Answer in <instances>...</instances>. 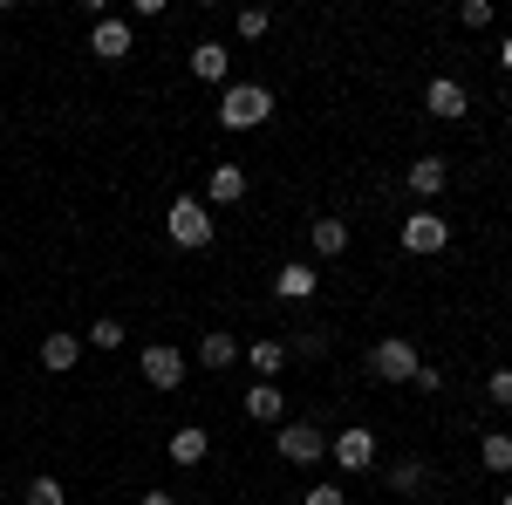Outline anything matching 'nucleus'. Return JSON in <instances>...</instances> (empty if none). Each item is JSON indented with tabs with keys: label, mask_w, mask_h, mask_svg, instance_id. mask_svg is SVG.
I'll list each match as a JSON object with an SVG mask.
<instances>
[{
	"label": "nucleus",
	"mask_w": 512,
	"mask_h": 505,
	"mask_svg": "<svg viewBox=\"0 0 512 505\" xmlns=\"http://www.w3.org/2000/svg\"><path fill=\"white\" fill-rule=\"evenodd\" d=\"M137 505H178V499H171V492H144Z\"/></svg>",
	"instance_id": "29"
},
{
	"label": "nucleus",
	"mask_w": 512,
	"mask_h": 505,
	"mask_svg": "<svg viewBox=\"0 0 512 505\" xmlns=\"http://www.w3.org/2000/svg\"><path fill=\"white\" fill-rule=\"evenodd\" d=\"M21 505H69V492H62V478H28V492H21Z\"/></svg>",
	"instance_id": "21"
},
{
	"label": "nucleus",
	"mask_w": 512,
	"mask_h": 505,
	"mask_svg": "<svg viewBox=\"0 0 512 505\" xmlns=\"http://www.w3.org/2000/svg\"><path fill=\"white\" fill-rule=\"evenodd\" d=\"M315 287H321V273L308 267V260H287V267L274 273V294H280V301H315Z\"/></svg>",
	"instance_id": "11"
},
{
	"label": "nucleus",
	"mask_w": 512,
	"mask_h": 505,
	"mask_svg": "<svg viewBox=\"0 0 512 505\" xmlns=\"http://www.w3.org/2000/svg\"><path fill=\"white\" fill-rule=\"evenodd\" d=\"M205 451H212V430H198V424L171 430V444H164V458H171L178 471H198V465H205Z\"/></svg>",
	"instance_id": "10"
},
{
	"label": "nucleus",
	"mask_w": 512,
	"mask_h": 505,
	"mask_svg": "<svg viewBox=\"0 0 512 505\" xmlns=\"http://www.w3.org/2000/svg\"><path fill=\"white\" fill-rule=\"evenodd\" d=\"M390 485H396V492H417V485H424V465H417V458H410V465H396Z\"/></svg>",
	"instance_id": "25"
},
{
	"label": "nucleus",
	"mask_w": 512,
	"mask_h": 505,
	"mask_svg": "<svg viewBox=\"0 0 512 505\" xmlns=\"http://www.w3.org/2000/svg\"><path fill=\"white\" fill-rule=\"evenodd\" d=\"M267 117H274V89L267 82H226L219 89V123L226 130H260Z\"/></svg>",
	"instance_id": "1"
},
{
	"label": "nucleus",
	"mask_w": 512,
	"mask_h": 505,
	"mask_svg": "<svg viewBox=\"0 0 512 505\" xmlns=\"http://www.w3.org/2000/svg\"><path fill=\"white\" fill-rule=\"evenodd\" d=\"M321 349H328V342H321L315 328H308V335H294V355H308V362H315V355H321Z\"/></svg>",
	"instance_id": "28"
},
{
	"label": "nucleus",
	"mask_w": 512,
	"mask_h": 505,
	"mask_svg": "<svg viewBox=\"0 0 512 505\" xmlns=\"http://www.w3.org/2000/svg\"><path fill=\"white\" fill-rule=\"evenodd\" d=\"M137 48V35H130V21L123 14H103L96 28H89V55H103V62H123Z\"/></svg>",
	"instance_id": "8"
},
{
	"label": "nucleus",
	"mask_w": 512,
	"mask_h": 505,
	"mask_svg": "<svg viewBox=\"0 0 512 505\" xmlns=\"http://www.w3.org/2000/svg\"><path fill=\"white\" fill-rule=\"evenodd\" d=\"M403 178H410V192H417V198H437L444 185H451V164H444V157H417Z\"/></svg>",
	"instance_id": "16"
},
{
	"label": "nucleus",
	"mask_w": 512,
	"mask_h": 505,
	"mask_svg": "<svg viewBox=\"0 0 512 505\" xmlns=\"http://www.w3.org/2000/svg\"><path fill=\"white\" fill-rule=\"evenodd\" d=\"M76 362H82V335H62V328H55V335L41 342V369H48V376H69Z\"/></svg>",
	"instance_id": "14"
},
{
	"label": "nucleus",
	"mask_w": 512,
	"mask_h": 505,
	"mask_svg": "<svg viewBox=\"0 0 512 505\" xmlns=\"http://www.w3.org/2000/svg\"><path fill=\"white\" fill-rule=\"evenodd\" d=\"M246 417H253V424H287V396H280V383H253L246 389Z\"/></svg>",
	"instance_id": "12"
},
{
	"label": "nucleus",
	"mask_w": 512,
	"mask_h": 505,
	"mask_svg": "<svg viewBox=\"0 0 512 505\" xmlns=\"http://www.w3.org/2000/svg\"><path fill=\"white\" fill-rule=\"evenodd\" d=\"M424 110H431V117H444V123H458L465 110H472V96H465V82H458V76H431V89H424Z\"/></svg>",
	"instance_id": "9"
},
{
	"label": "nucleus",
	"mask_w": 512,
	"mask_h": 505,
	"mask_svg": "<svg viewBox=\"0 0 512 505\" xmlns=\"http://www.w3.org/2000/svg\"><path fill=\"white\" fill-rule=\"evenodd\" d=\"M369 369H376L383 383H417V369H424V362H417L410 342H376V349H369Z\"/></svg>",
	"instance_id": "7"
},
{
	"label": "nucleus",
	"mask_w": 512,
	"mask_h": 505,
	"mask_svg": "<svg viewBox=\"0 0 512 505\" xmlns=\"http://www.w3.org/2000/svg\"><path fill=\"white\" fill-rule=\"evenodd\" d=\"M137 369H144V383L164 389V396H171V389H185V355L171 349V342H151V349L137 355Z\"/></svg>",
	"instance_id": "4"
},
{
	"label": "nucleus",
	"mask_w": 512,
	"mask_h": 505,
	"mask_svg": "<svg viewBox=\"0 0 512 505\" xmlns=\"http://www.w3.org/2000/svg\"><path fill=\"white\" fill-rule=\"evenodd\" d=\"M164 233H171V246L198 253V246H212V239H219V219H212V205H205V198H171Z\"/></svg>",
	"instance_id": "2"
},
{
	"label": "nucleus",
	"mask_w": 512,
	"mask_h": 505,
	"mask_svg": "<svg viewBox=\"0 0 512 505\" xmlns=\"http://www.w3.org/2000/svg\"><path fill=\"white\" fill-rule=\"evenodd\" d=\"M485 389H492V403H506V410H512V369H492V383H485Z\"/></svg>",
	"instance_id": "26"
},
{
	"label": "nucleus",
	"mask_w": 512,
	"mask_h": 505,
	"mask_svg": "<svg viewBox=\"0 0 512 505\" xmlns=\"http://www.w3.org/2000/svg\"><path fill=\"white\" fill-rule=\"evenodd\" d=\"M499 505H512V492H506V499H499Z\"/></svg>",
	"instance_id": "31"
},
{
	"label": "nucleus",
	"mask_w": 512,
	"mask_h": 505,
	"mask_svg": "<svg viewBox=\"0 0 512 505\" xmlns=\"http://www.w3.org/2000/svg\"><path fill=\"white\" fill-rule=\"evenodd\" d=\"M308 246H315L321 260L349 253V219H315V226H308Z\"/></svg>",
	"instance_id": "17"
},
{
	"label": "nucleus",
	"mask_w": 512,
	"mask_h": 505,
	"mask_svg": "<svg viewBox=\"0 0 512 505\" xmlns=\"http://www.w3.org/2000/svg\"><path fill=\"white\" fill-rule=\"evenodd\" d=\"M246 362H253V369H260V376L274 383V376H280V362H287V342H253V349H246Z\"/></svg>",
	"instance_id": "20"
},
{
	"label": "nucleus",
	"mask_w": 512,
	"mask_h": 505,
	"mask_svg": "<svg viewBox=\"0 0 512 505\" xmlns=\"http://www.w3.org/2000/svg\"><path fill=\"white\" fill-rule=\"evenodd\" d=\"M89 349H123V321H89Z\"/></svg>",
	"instance_id": "22"
},
{
	"label": "nucleus",
	"mask_w": 512,
	"mask_h": 505,
	"mask_svg": "<svg viewBox=\"0 0 512 505\" xmlns=\"http://www.w3.org/2000/svg\"><path fill=\"white\" fill-rule=\"evenodd\" d=\"M328 458H335L342 471H369V465H376V430L349 424L342 437H328Z\"/></svg>",
	"instance_id": "6"
},
{
	"label": "nucleus",
	"mask_w": 512,
	"mask_h": 505,
	"mask_svg": "<svg viewBox=\"0 0 512 505\" xmlns=\"http://www.w3.org/2000/svg\"><path fill=\"white\" fill-rule=\"evenodd\" d=\"M499 62H506V69H512V35H506V41H499Z\"/></svg>",
	"instance_id": "30"
},
{
	"label": "nucleus",
	"mask_w": 512,
	"mask_h": 505,
	"mask_svg": "<svg viewBox=\"0 0 512 505\" xmlns=\"http://www.w3.org/2000/svg\"><path fill=\"white\" fill-rule=\"evenodd\" d=\"M267 28H274V14H267V7H246V14H239V41H260Z\"/></svg>",
	"instance_id": "23"
},
{
	"label": "nucleus",
	"mask_w": 512,
	"mask_h": 505,
	"mask_svg": "<svg viewBox=\"0 0 512 505\" xmlns=\"http://www.w3.org/2000/svg\"><path fill=\"white\" fill-rule=\"evenodd\" d=\"M458 21H465V28H492V0H465V7H458Z\"/></svg>",
	"instance_id": "24"
},
{
	"label": "nucleus",
	"mask_w": 512,
	"mask_h": 505,
	"mask_svg": "<svg viewBox=\"0 0 512 505\" xmlns=\"http://www.w3.org/2000/svg\"><path fill=\"white\" fill-rule=\"evenodd\" d=\"M274 444H280L287 465H321V458H328V437H321L315 424H294V417L274 430Z\"/></svg>",
	"instance_id": "3"
},
{
	"label": "nucleus",
	"mask_w": 512,
	"mask_h": 505,
	"mask_svg": "<svg viewBox=\"0 0 512 505\" xmlns=\"http://www.w3.org/2000/svg\"><path fill=\"white\" fill-rule=\"evenodd\" d=\"M239 355H246V349H239V342L226 335V328H212V335L198 342V362H205V369H233Z\"/></svg>",
	"instance_id": "18"
},
{
	"label": "nucleus",
	"mask_w": 512,
	"mask_h": 505,
	"mask_svg": "<svg viewBox=\"0 0 512 505\" xmlns=\"http://www.w3.org/2000/svg\"><path fill=\"white\" fill-rule=\"evenodd\" d=\"M246 198V171L239 164H212V178H205V205L219 212V205H239Z\"/></svg>",
	"instance_id": "13"
},
{
	"label": "nucleus",
	"mask_w": 512,
	"mask_h": 505,
	"mask_svg": "<svg viewBox=\"0 0 512 505\" xmlns=\"http://www.w3.org/2000/svg\"><path fill=\"white\" fill-rule=\"evenodd\" d=\"M301 505H349V492H342V485H315Z\"/></svg>",
	"instance_id": "27"
},
{
	"label": "nucleus",
	"mask_w": 512,
	"mask_h": 505,
	"mask_svg": "<svg viewBox=\"0 0 512 505\" xmlns=\"http://www.w3.org/2000/svg\"><path fill=\"white\" fill-rule=\"evenodd\" d=\"M226 69H233V48H226V41H198L192 48V76L198 82H226Z\"/></svg>",
	"instance_id": "15"
},
{
	"label": "nucleus",
	"mask_w": 512,
	"mask_h": 505,
	"mask_svg": "<svg viewBox=\"0 0 512 505\" xmlns=\"http://www.w3.org/2000/svg\"><path fill=\"white\" fill-rule=\"evenodd\" d=\"M478 465L499 471V478L512 471V437H506V430H485V437H478Z\"/></svg>",
	"instance_id": "19"
},
{
	"label": "nucleus",
	"mask_w": 512,
	"mask_h": 505,
	"mask_svg": "<svg viewBox=\"0 0 512 505\" xmlns=\"http://www.w3.org/2000/svg\"><path fill=\"white\" fill-rule=\"evenodd\" d=\"M451 246V219H437L431 205L403 219V253H444Z\"/></svg>",
	"instance_id": "5"
}]
</instances>
